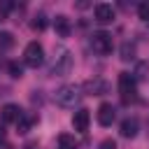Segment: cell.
<instances>
[{"mask_svg":"<svg viewBox=\"0 0 149 149\" xmlns=\"http://www.w3.org/2000/svg\"><path fill=\"white\" fill-rule=\"evenodd\" d=\"M21 114H23V109H21L19 105H14V102H7V105L2 107V123H16Z\"/></svg>","mask_w":149,"mask_h":149,"instance_id":"cell-10","label":"cell"},{"mask_svg":"<svg viewBox=\"0 0 149 149\" xmlns=\"http://www.w3.org/2000/svg\"><path fill=\"white\" fill-rule=\"evenodd\" d=\"M58 149H79V142L74 140V135H58Z\"/></svg>","mask_w":149,"mask_h":149,"instance_id":"cell-14","label":"cell"},{"mask_svg":"<svg viewBox=\"0 0 149 149\" xmlns=\"http://www.w3.org/2000/svg\"><path fill=\"white\" fill-rule=\"evenodd\" d=\"M54 100H56L61 107H74V105L81 100V86H77V84H65V86H61V88L54 93Z\"/></svg>","mask_w":149,"mask_h":149,"instance_id":"cell-2","label":"cell"},{"mask_svg":"<svg viewBox=\"0 0 149 149\" xmlns=\"http://www.w3.org/2000/svg\"><path fill=\"white\" fill-rule=\"evenodd\" d=\"M33 28H35V30H44V28H47V16H44V12H40V14L33 16Z\"/></svg>","mask_w":149,"mask_h":149,"instance_id":"cell-16","label":"cell"},{"mask_svg":"<svg viewBox=\"0 0 149 149\" xmlns=\"http://www.w3.org/2000/svg\"><path fill=\"white\" fill-rule=\"evenodd\" d=\"M98 149H116V142H114L112 137H107V140H102V142H100V147H98Z\"/></svg>","mask_w":149,"mask_h":149,"instance_id":"cell-22","label":"cell"},{"mask_svg":"<svg viewBox=\"0 0 149 149\" xmlns=\"http://www.w3.org/2000/svg\"><path fill=\"white\" fill-rule=\"evenodd\" d=\"M81 91H84V93H88V95H102V93H107V91H109V84H107L105 79L95 77V79H88V81H84Z\"/></svg>","mask_w":149,"mask_h":149,"instance_id":"cell-6","label":"cell"},{"mask_svg":"<svg viewBox=\"0 0 149 149\" xmlns=\"http://www.w3.org/2000/svg\"><path fill=\"white\" fill-rule=\"evenodd\" d=\"M114 7L112 5H107V2H100V5H95V9H93V16H95V21L98 23H112L114 21Z\"/></svg>","mask_w":149,"mask_h":149,"instance_id":"cell-7","label":"cell"},{"mask_svg":"<svg viewBox=\"0 0 149 149\" xmlns=\"http://www.w3.org/2000/svg\"><path fill=\"white\" fill-rule=\"evenodd\" d=\"M2 140H5V123L0 121V142H2Z\"/></svg>","mask_w":149,"mask_h":149,"instance_id":"cell-23","label":"cell"},{"mask_svg":"<svg viewBox=\"0 0 149 149\" xmlns=\"http://www.w3.org/2000/svg\"><path fill=\"white\" fill-rule=\"evenodd\" d=\"M12 44H14L12 33H0V47H2V49H9Z\"/></svg>","mask_w":149,"mask_h":149,"instance_id":"cell-20","label":"cell"},{"mask_svg":"<svg viewBox=\"0 0 149 149\" xmlns=\"http://www.w3.org/2000/svg\"><path fill=\"white\" fill-rule=\"evenodd\" d=\"M88 121H91V114H88V109H77L74 112V116H72V128L77 130V133H86L88 130Z\"/></svg>","mask_w":149,"mask_h":149,"instance_id":"cell-9","label":"cell"},{"mask_svg":"<svg viewBox=\"0 0 149 149\" xmlns=\"http://www.w3.org/2000/svg\"><path fill=\"white\" fill-rule=\"evenodd\" d=\"M7 70H9V74H12V77H16V79H19L21 74H23V68H21V65H19L16 61H12V63L7 65Z\"/></svg>","mask_w":149,"mask_h":149,"instance_id":"cell-18","label":"cell"},{"mask_svg":"<svg viewBox=\"0 0 149 149\" xmlns=\"http://www.w3.org/2000/svg\"><path fill=\"white\" fill-rule=\"evenodd\" d=\"M137 16L144 19V21L149 19V2H140V5H137Z\"/></svg>","mask_w":149,"mask_h":149,"instance_id":"cell-21","label":"cell"},{"mask_svg":"<svg viewBox=\"0 0 149 149\" xmlns=\"http://www.w3.org/2000/svg\"><path fill=\"white\" fill-rule=\"evenodd\" d=\"M37 121V116L33 114V112H23L21 116H19V121H16V133H21V135H26L30 128H33V123Z\"/></svg>","mask_w":149,"mask_h":149,"instance_id":"cell-12","label":"cell"},{"mask_svg":"<svg viewBox=\"0 0 149 149\" xmlns=\"http://www.w3.org/2000/svg\"><path fill=\"white\" fill-rule=\"evenodd\" d=\"M114 116H116V109H114L112 102H102V105L98 107V123H100V126H112Z\"/></svg>","mask_w":149,"mask_h":149,"instance_id":"cell-8","label":"cell"},{"mask_svg":"<svg viewBox=\"0 0 149 149\" xmlns=\"http://www.w3.org/2000/svg\"><path fill=\"white\" fill-rule=\"evenodd\" d=\"M14 9V2L12 0H0V19H7V14Z\"/></svg>","mask_w":149,"mask_h":149,"instance_id":"cell-17","label":"cell"},{"mask_svg":"<svg viewBox=\"0 0 149 149\" xmlns=\"http://www.w3.org/2000/svg\"><path fill=\"white\" fill-rule=\"evenodd\" d=\"M119 58L126 61V63L133 61V58H135V44H133V42H123V44H121V56H119Z\"/></svg>","mask_w":149,"mask_h":149,"instance_id":"cell-15","label":"cell"},{"mask_svg":"<svg viewBox=\"0 0 149 149\" xmlns=\"http://www.w3.org/2000/svg\"><path fill=\"white\" fill-rule=\"evenodd\" d=\"M54 28H56V35H58V37H68V35L72 33L70 19H68L65 14H58V16L54 19Z\"/></svg>","mask_w":149,"mask_h":149,"instance_id":"cell-11","label":"cell"},{"mask_svg":"<svg viewBox=\"0 0 149 149\" xmlns=\"http://www.w3.org/2000/svg\"><path fill=\"white\" fill-rule=\"evenodd\" d=\"M91 49H93L98 56H107V54H112V49H114L112 35H109V33H105V30L93 33V35H91Z\"/></svg>","mask_w":149,"mask_h":149,"instance_id":"cell-4","label":"cell"},{"mask_svg":"<svg viewBox=\"0 0 149 149\" xmlns=\"http://www.w3.org/2000/svg\"><path fill=\"white\" fill-rule=\"evenodd\" d=\"M119 93H121V100L126 105L137 98V81L130 72H119Z\"/></svg>","mask_w":149,"mask_h":149,"instance_id":"cell-3","label":"cell"},{"mask_svg":"<svg viewBox=\"0 0 149 149\" xmlns=\"http://www.w3.org/2000/svg\"><path fill=\"white\" fill-rule=\"evenodd\" d=\"M23 61H26L28 68H40L44 63V49H42V44L40 42H30L26 47V51H23Z\"/></svg>","mask_w":149,"mask_h":149,"instance_id":"cell-5","label":"cell"},{"mask_svg":"<svg viewBox=\"0 0 149 149\" xmlns=\"http://www.w3.org/2000/svg\"><path fill=\"white\" fill-rule=\"evenodd\" d=\"M70 70H72V54H70V49L56 47L54 58H51V65H49V74L51 77H63Z\"/></svg>","mask_w":149,"mask_h":149,"instance_id":"cell-1","label":"cell"},{"mask_svg":"<svg viewBox=\"0 0 149 149\" xmlns=\"http://www.w3.org/2000/svg\"><path fill=\"white\" fill-rule=\"evenodd\" d=\"M121 135L128 137V140L137 135V119H135V116H128V119L121 121Z\"/></svg>","mask_w":149,"mask_h":149,"instance_id":"cell-13","label":"cell"},{"mask_svg":"<svg viewBox=\"0 0 149 149\" xmlns=\"http://www.w3.org/2000/svg\"><path fill=\"white\" fill-rule=\"evenodd\" d=\"M147 70H149V63H137V68H135V81L137 79H144L147 77Z\"/></svg>","mask_w":149,"mask_h":149,"instance_id":"cell-19","label":"cell"}]
</instances>
